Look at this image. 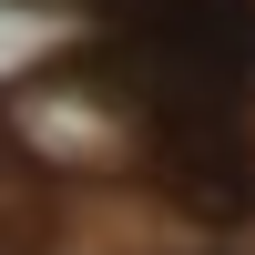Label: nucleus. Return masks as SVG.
<instances>
[{"label":"nucleus","mask_w":255,"mask_h":255,"mask_svg":"<svg viewBox=\"0 0 255 255\" xmlns=\"http://www.w3.org/2000/svg\"><path fill=\"white\" fill-rule=\"evenodd\" d=\"M153 184L204 225L255 215V113L245 102H215V113H174L153 143Z\"/></svg>","instance_id":"1"},{"label":"nucleus","mask_w":255,"mask_h":255,"mask_svg":"<svg viewBox=\"0 0 255 255\" xmlns=\"http://www.w3.org/2000/svg\"><path fill=\"white\" fill-rule=\"evenodd\" d=\"M153 10H184V0H153Z\"/></svg>","instance_id":"2"}]
</instances>
